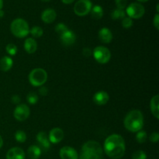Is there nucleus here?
I'll list each match as a JSON object with an SVG mask.
<instances>
[{"mask_svg":"<svg viewBox=\"0 0 159 159\" xmlns=\"http://www.w3.org/2000/svg\"><path fill=\"white\" fill-rule=\"evenodd\" d=\"M39 93L42 96H47L48 94V89L45 86H40V88L39 89Z\"/></svg>","mask_w":159,"mask_h":159,"instance_id":"36","label":"nucleus"},{"mask_svg":"<svg viewBox=\"0 0 159 159\" xmlns=\"http://www.w3.org/2000/svg\"><path fill=\"white\" fill-rule=\"evenodd\" d=\"M10 30L16 37L24 38L30 34V26L25 20L16 18L11 23Z\"/></svg>","mask_w":159,"mask_h":159,"instance_id":"4","label":"nucleus"},{"mask_svg":"<svg viewBox=\"0 0 159 159\" xmlns=\"http://www.w3.org/2000/svg\"><path fill=\"white\" fill-rule=\"evenodd\" d=\"M110 100V96L106 91H99L95 93L93 101L98 106H104Z\"/></svg>","mask_w":159,"mask_h":159,"instance_id":"13","label":"nucleus"},{"mask_svg":"<svg viewBox=\"0 0 159 159\" xmlns=\"http://www.w3.org/2000/svg\"><path fill=\"white\" fill-rule=\"evenodd\" d=\"M90 12H91L92 17L95 20H100L103 16V9L99 5L93 6Z\"/></svg>","mask_w":159,"mask_h":159,"instance_id":"22","label":"nucleus"},{"mask_svg":"<svg viewBox=\"0 0 159 159\" xmlns=\"http://www.w3.org/2000/svg\"><path fill=\"white\" fill-rule=\"evenodd\" d=\"M133 26V20L128 16L124 17L122 20V26L125 29H129Z\"/></svg>","mask_w":159,"mask_h":159,"instance_id":"31","label":"nucleus"},{"mask_svg":"<svg viewBox=\"0 0 159 159\" xmlns=\"http://www.w3.org/2000/svg\"><path fill=\"white\" fill-rule=\"evenodd\" d=\"M4 11L0 9V18H2V17L4 16Z\"/></svg>","mask_w":159,"mask_h":159,"instance_id":"40","label":"nucleus"},{"mask_svg":"<svg viewBox=\"0 0 159 159\" xmlns=\"http://www.w3.org/2000/svg\"><path fill=\"white\" fill-rule=\"evenodd\" d=\"M69 29L68 28V26L63 23H59L55 26V31L57 34H59V36L62 35L64 33H65Z\"/></svg>","mask_w":159,"mask_h":159,"instance_id":"29","label":"nucleus"},{"mask_svg":"<svg viewBox=\"0 0 159 159\" xmlns=\"http://www.w3.org/2000/svg\"><path fill=\"white\" fill-rule=\"evenodd\" d=\"M126 15L131 18L132 20L141 19L145 13L144 6L140 2H132L126 7Z\"/></svg>","mask_w":159,"mask_h":159,"instance_id":"6","label":"nucleus"},{"mask_svg":"<svg viewBox=\"0 0 159 159\" xmlns=\"http://www.w3.org/2000/svg\"><path fill=\"white\" fill-rule=\"evenodd\" d=\"M82 54H83V55L85 56V57H89V56L92 54V51L89 49V48H84L83 51H82Z\"/></svg>","mask_w":159,"mask_h":159,"instance_id":"37","label":"nucleus"},{"mask_svg":"<svg viewBox=\"0 0 159 159\" xmlns=\"http://www.w3.org/2000/svg\"><path fill=\"white\" fill-rule=\"evenodd\" d=\"M102 150L110 158L120 159L126 152L125 141L121 135L113 134L106 138Z\"/></svg>","mask_w":159,"mask_h":159,"instance_id":"1","label":"nucleus"},{"mask_svg":"<svg viewBox=\"0 0 159 159\" xmlns=\"http://www.w3.org/2000/svg\"><path fill=\"white\" fill-rule=\"evenodd\" d=\"M30 34L32 35L34 38H40L43 34V30L40 26H34L31 30H30Z\"/></svg>","mask_w":159,"mask_h":159,"instance_id":"24","label":"nucleus"},{"mask_svg":"<svg viewBox=\"0 0 159 159\" xmlns=\"http://www.w3.org/2000/svg\"><path fill=\"white\" fill-rule=\"evenodd\" d=\"M149 140L152 143H157L159 140V134L158 132H153L149 137Z\"/></svg>","mask_w":159,"mask_h":159,"instance_id":"33","label":"nucleus"},{"mask_svg":"<svg viewBox=\"0 0 159 159\" xmlns=\"http://www.w3.org/2000/svg\"><path fill=\"white\" fill-rule=\"evenodd\" d=\"M37 141L39 143V144H40L39 147H41L44 150H49V148H51V142H50L49 139H48V134L45 132L41 131L37 134Z\"/></svg>","mask_w":159,"mask_h":159,"instance_id":"17","label":"nucleus"},{"mask_svg":"<svg viewBox=\"0 0 159 159\" xmlns=\"http://www.w3.org/2000/svg\"><path fill=\"white\" fill-rule=\"evenodd\" d=\"M60 40L65 46H71L75 43L76 35L73 31L68 30L60 36Z\"/></svg>","mask_w":159,"mask_h":159,"instance_id":"12","label":"nucleus"},{"mask_svg":"<svg viewBox=\"0 0 159 159\" xmlns=\"http://www.w3.org/2000/svg\"><path fill=\"white\" fill-rule=\"evenodd\" d=\"M153 25L155 27V29H156L157 30H159V14L158 13L155 14V17H154Z\"/></svg>","mask_w":159,"mask_h":159,"instance_id":"34","label":"nucleus"},{"mask_svg":"<svg viewBox=\"0 0 159 159\" xmlns=\"http://www.w3.org/2000/svg\"><path fill=\"white\" fill-rule=\"evenodd\" d=\"M26 100L30 105H35L38 102L39 97L37 93H35L34 92H30L26 96Z\"/></svg>","mask_w":159,"mask_h":159,"instance_id":"26","label":"nucleus"},{"mask_svg":"<svg viewBox=\"0 0 159 159\" xmlns=\"http://www.w3.org/2000/svg\"><path fill=\"white\" fill-rule=\"evenodd\" d=\"M93 7V3L90 0H79L74 6V12L79 16L88 15Z\"/></svg>","mask_w":159,"mask_h":159,"instance_id":"8","label":"nucleus"},{"mask_svg":"<svg viewBox=\"0 0 159 159\" xmlns=\"http://www.w3.org/2000/svg\"><path fill=\"white\" fill-rule=\"evenodd\" d=\"M93 57L95 60L99 64H107L111 58V52L107 48L103 46H98L93 50Z\"/></svg>","mask_w":159,"mask_h":159,"instance_id":"7","label":"nucleus"},{"mask_svg":"<svg viewBox=\"0 0 159 159\" xmlns=\"http://www.w3.org/2000/svg\"><path fill=\"white\" fill-rule=\"evenodd\" d=\"M137 1L140 2H148V0H137Z\"/></svg>","mask_w":159,"mask_h":159,"instance_id":"42","label":"nucleus"},{"mask_svg":"<svg viewBox=\"0 0 159 159\" xmlns=\"http://www.w3.org/2000/svg\"><path fill=\"white\" fill-rule=\"evenodd\" d=\"M6 159H25L24 151L21 148H12L6 153Z\"/></svg>","mask_w":159,"mask_h":159,"instance_id":"15","label":"nucleus"},{"mask_svg":"<svg viewBox=\"0 0 159 159\" xmlns=\"http://www.w3.org/2000/svg\"><path fill=\"white\" fill-rule=\"evenodd\" d=\"M11 100H12V103L19 105L21 99H20V97L18 96V95H14V96L12 97V99H11Z\"/></svg>","mask_w":159,"mask_h":159,"instance_id":"35","label":"nucleus"},{"mask_svg":"<svg viewBox=\"0 0 159 159\" xmlns=\"http://www.w3.org/2000/svg\"><path fill=\"white\" fill-rule=\"evenodd\" d=\"M6 52L8 53V54H9L10 56L16 55L17 53V51H18L16 45H15L14 43H9L6 45Z\"/></svg>","mask_w":159,"mask_h":159,"instance_id":"28","label":"nucleus"},{"mask_svg":"<svg viewBox=\"0 0 159 159\" xmlns=\"http://www.w3.org/2000/svg\"><path fill=\"white\" fill-rule=\"evenodd\" d=\"M125 128L132 133H137L144 127V116L141 110H133L126 115L124 120Z\"/></svg>","mask_w":159,"mask_h":159,"instance_id":"2","label":"nucleus"},{"mask_svg":"<svg viewBox=\"0 0 159 159\" xmlns=\"http://www.w3.org/2000/svg\"><path fill=\"white\" fill-rule=\"evenodd\" d=\"M28 79L31 85L34 87L43 86L48 80V73L44 69L37 68L30 72Z\"/></svg>","mask_w":159,"mask_h":159,"instance_id":"5","label":"nucleus"},{"mask_svg":"<svg viewBox=\"0 0 159 159\" xmlns=\"http://www.w3.org/2000/svg\"><path fill=\"white\" fill-rule=\"evenodd\" d=\"M30 114V110L26 104H19L14 110L13 116L18 121H24Z\"/></svg>","mask_w":159,"mask_h":159,"instance_id":"9","label":"nucleus"},{"mask_svg":"<svg viewBox=\"0 0 159 159\" xmlns=\"http://www.w3.org/2000/svg\"><path fill=\"white\" fill-rule=\"evenodd\" d=\"M126 17V12L124 9H114L111 12V18L114 20H123V19Z\"/></svg>","mask_w":159,"mask_h":159,"instance_id":"23","label":"nucleus"},{"mask_svg":"<svg viewBox=\"0 0 159 159\" xmlns=\"http://www.w3.org/2000/svg\"><path fill=\"white\" fill-rule=\"evenodd\" d=\"M64 135L65 134H64L62 129L59 128V127H54L50 131L48 139H49L50 142L52 144H58L63 140Z\"/></svg>","mask_w":159,"mask_h":159,"instance_id":"11","label":"nucleus"},{"mask_svg":"<svg viewBox=\"0 0 159 159\" xmlns=\"http://www.w3.org/2000/svg\"><path fill=\"white\" fill-rule=\"evenodd\" d=\"M3 7V0H0V9H2Z\"/></svg>","mask_w":159,"mask_h":159,"instance_id":"41","label":"nucleus"},{"mask_svg":"<svg viewBox=\"0 0 159 159\" xmlns=\"http://www.w3.org/2000/svg\"><path fill=\"white\" fill-rule=\"evenodd\" d=\"M2 145H3V140H2V137L0 136V149L2 148Z\"/></svg>","mask_w":159,"mask_h":159,"instance_id":"39","label":"nucleus"},{"mask_svg":"<svg viewBox=\"0 0 159 159\" xmlns=\"http://www.w3.org/2000/svg\"><path fill=\"white\" fill-rule=\"evenodd\" d=\"M151 112L152 115L156 118L157 120L159 119V96L158 95L153 96L151 99L150 102Z\"/></svg>","mask_w":159,"mask_h":159,"instance_id":"19","label":"nucleus"},{"mask_svg":"<svg viewBox=\"0 0 159 159\" xmlns=\"http://www.w3.org/2000/svg\"><path fill=\"white\" fill-rule=\"evenodd\" d=\"M132 159H147V155L144 151H136L132 155Z\"/></svg>","mask_w":159,"mask_h":159,"instance_id":"30","label":"nucleus"},{"mask_svg":"<svg viewBox=\"0 0 159 159\" xmlns=\"http://www.w3.org/2000/svg\"><path fill=\"white\" fill-rule=\"evenodd\" d=\"M59 155L61 159H78L79 154L77 151L70 146H65L61 148L59 152Z\"/></svg>","mask_w":159,"mask_h":159,"instance_id":"10","label":"nucleus"},{"mask_svg":"<svg viewBox=\"0 0 159 159\" xmlns=\"http://www.w3.org/2000/svg\"><path fill=\"white\" fill-rule=\"evenodd\" d=\"M27 155L30 159H38L41 155V148L37 145L30 146L27 150Z\"/></svg>","mask_w":159,"mask_h":159,"instance_id":"21","label":"nucleus"},{"mask_svg":"<svg viewBox=\"0 0 159 159\" xmlns=\"http://www.w3.org/2000/svg\"><path fill=\"white\" fill-rule=\"evenodd\" d=\"M99 39L103 43H110L113 40V34L107 27H102L99 31Z\"/></svg>","mask_w":159,"mask_h":159,"instance_id":"16","label":"nucleus"},{"mask_svg":"<svg viewBox=\"0 0 159 159\" xmlns=\"http://www.w3.org/2000/svg\"><path fill=\"white\" fill-rule=\"evenodd\" d=\"M24 49L28 54H34V52H36L37 49V43L36 41V40L33 37H28L25 40L24 44Z\"/></svg>","mask_w":159,"mask_h":159,"instance_id":"18","label":"nucleus"},{"mask_svg":"<svg viewBox=\"0 0 159 159\" xmlns=\"http://www.w3.org/2000/svg\"><path fill=\"white\" fill-rule=\"evenodd\" d=\"M41 1H43V2H49V1H51V0H41Z\"/></svg>","mask_w":159,"mask_h":159,"instance_id":"43","label":"nucleus"},{"mask_svg":"<svg viewBox=\"0 0 159 159\" xmlns=\"http://www.w3.org/2000/svg\"><path fill=\"white\" fill-rule=\"evenodd\" d=\"M13 61L9 56H4L0 60V69L2 71H8L12 68Z\"/></svg>","mask_w":159,"mask_h":159,"instance_id":"20","label":"nucleus"},{"mask_svg":"<svg viewBox=\"0 0 159 159\" xmlns=\"http://www.w3.org/2000/svg\"><path fill=\"white\" fill-rule=\"evenodd\" d=\"M15 140L19 143H24L26 141V134L23 130H17L14 135Z\"/></svg>","mask_w":159,"mask_h":159,"instance_id":"25","label":"nucleus"},{"mask_svg":"<svg viewBox=\"0 0 159 159\" xmlns=\"http://www.w3.org/2000/svg\"><path fill=\"white\" fill-rule=\"evenodd\" d=\"M56 17H57V13H56L55 10L51 9V8L44 9L41 13L42 21L47 24L52 23L55 20Z\"/></svg>","mask_w":159,"mask_h":159,"instance_id":"14","label":"nucleus"},{"mask_svg":"<svg viewBox=\"0 0 159 159\" xmlns=\"http://www.w3.org/2000/svg\"><path fill=\"white\" fill-rule=\"evenodd\" d=\"M137 135H136V141H138L139 144H143L146 141L148 138V134L144 130H139L138 132H137Z\"/></svg>","mask_w":159,"mask_h":159,"instance_id":"27","label":"nucleus"},{"mask_svg":"<svg viewBox=\"0 0 159 159\" xmlns=\"http://www.w3.org/2000/svg\"><path fill=\"white\" fill-rule=\"evenodd\" d=\"M115 4L118 9H124L127 6V0H115Z\"/></svg>","mask_w":159,"mask_h":159,"instance_id":"32","label":"nucleus"},{"mask_svg":"<svg viewBox=\"0 0 159 159\" xmlns=\"http://www.w3.org/2000/svg\"><path fill=\"white\" fill-rule=\"evenodd\" d=\"M75 0H61L62 2L64 3V4H66V5H69V4H71L72 2H74Z\"/></svg>","mask_w":159,"mask_h":159,"instance_id":"38","label":"nucleus"},{"mask_svg":"<svg viewBox=\"0 0 159 159\" xmlns=\"http://www.w3.org/2000/svg\"><path fill=\"white\" fill-rule=\"evenodd\" d=\"M103 150L99 142L96 141H88L82 145L79 159H102Z\"/></svg>","mask_w":159,"mask_h":159,"instance_id":"3","label":"nucleus"}]
</instances>
